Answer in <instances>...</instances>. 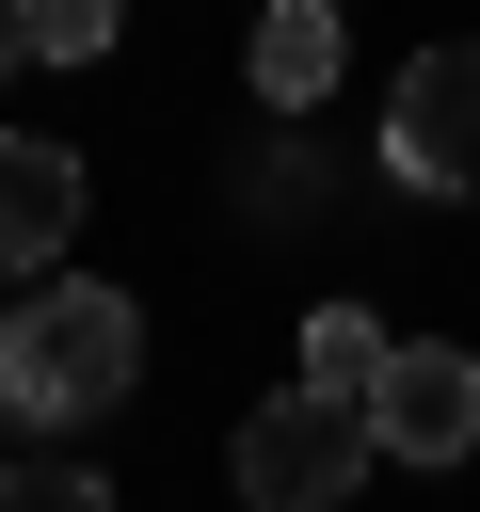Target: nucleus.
<instances>
[{"instance_id":"obj_2","label":"nucleus","mask_w":480,"mask_h":512,"mask_svg":"<svg viewBox=\"0 0 480 512\" xmlns=\"http://www.w3.org/2000/svg\"><path fill=\"white\" fill-rule=\"evenodd\" d=\"M368 464H384V432H368V400H336V384H288V400L240 416V496H256V512H336Z\"/></svg>"},{"instance_id":"obj_9","label":"nucleus","mask_w":480,"mask_h":512,"mask_svg":"<svg viewBox=\"0 0 480 512\" xmlns=\"http://www.w3.org/2000/svg\"><path fill=\"white\" fill-rule=\"evenodd\" d=\"M0 496H96V464H64V448H32V464H0Z\"/></svg>"},{"instance_id":"obj_11","label":"nucleus","mask_w":480,"mask_h":512,"mask_svg":"<svg viewBox=\"0 0 480 512\" xmlns=\"http://www.w3.org/2000/svg\"><path fill=\"white\" fill-rule=\"evenodd\" d=\"M0 416H16V400H0Z\"/></svg>"},{"instance_id":"obj_8","label":"nucleus","mask_w":480,"mask_h":512,"mask_svg":"<svg viewBox=\"0 0 480 512\" xmlns=\"http://www.w3.org/2000/svg\"><path fill=\"white\" fill-rule=\"evenodd\" d=\"M16 32H32V64H96L112 48V0H16Z\"/></svg>"},{"instance_id":"obj_3","label":"nucleus","mask_w":480,"mask_h":512,"mask_svg":"<svg viewBox=\"0 0 480 512\" xmlns=\"http://www.w3.org/2000/svg\"><path fill=\"white\" fill-rule=\"evenodd\" d=\"M368 432H384V464H464L480 448V352H448V336H384V368H368Z\"/></svg>"},{"instance_id":"obj_1","label":"nucleus","mask_w":480,"mask_h":512,"mask_svg":"<svg viewBox=\"0 0 480 512\" xmlns=\"http://www.w3.org/2000/svg\"><path fill=\"white\" fill-rule=\"evenodd\" d=\"M128 384H144V304H128V288L64 272V288H32V304L0 320V400H16L32 432H96Z\"/></svg>"},{"instance_id":"obj_6","label":"nucleus","mask_w":480,"mask_h":512,"mask_svg":"<svg viewBox=\"0 0 480 512\" xmlns=\"http://www.w3.org/2000/svg\"><path fill=\"white\" fill-rule=\"evenodd\" d=\"M320 80H336V0H272V16H256V96L304 112Z\"/></svg>"},{"instance_id":"obj_7","label":"nucleus","mask_w":480,"mask_h":512,"mask_svg":"<svg viewBox=\"0 0 480 512\" xmlns=\"http://www.w3.org/2000/svg\"><path fill=\"white\" fill-rule=\"evenodd\" d=\"M368 368H384V320H368V304H320V320H304V384L368 400Z\"/></svg>"},{"instance_id":"obj_4","label":"nucleus","mask_w":480,"mask_h":512,"mask_svg":"<svg viewBox=\"0 0 480 512\" xmlns=\"http://www.w3.org/2000/svg\"><path fill=\"white\" fill-rule=\"evenodd\" d=\"M384 160H400L416 192H464V208H480V48H416V64H400Z\"/></svg>"},{"instance_id":"obj_10","label":"nucleus","mask_w":480,"mask_h":512,"mask_svg":"<svg viewBox=\"0 0 480 512\" xmlns=\"http://www.w3.org/2000/svg\"><path fill=\"white\" fill-rule=\"evenodd\" d=\"M16 64H32V32H16V0H0V80H16Z\"/></svg>"},{"instance_id":"obj_5","label":"nucleus","mask_w":480,"mask_h":512,"mask_svg":"<svg viewBox=\"0 0 480 512\" xmlns=\"http://www.w3.org/2000/svg\"><path fill=\"white\" fill-rule=\"evenodd\" d=\"M64 224H80V144L0 128V272H48V256H64Z\"/></svg>"}]
</instances>
